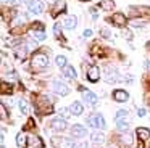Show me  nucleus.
Here are the masks:
<instances>
[{
    "label": "nucleus",
    "instance_id": "1",
    "mask_svg": "<svg viewBox=\"0 0 150 148\" xmlns=\"http://www.w3.org/2000/svg\"><path fill=\"white\" fill-rule=\"evenodd\" d=\"M31 64L36 69H44V68L49 66V56L44 53H36L33 56V60H31Z\"/></svg>",
    "mask_w": 150,
    "mask_h": 148
},
{
    "label": "nucleus",
    "instance_id": "2",
    "mask_svg": "<svg viewBox=\"0 0 150 148\" xmlns=\"http://www.w3.org/2000/svg\"><path fill=\"white\" fill-rule=\"evenodd\" d=\"M87 124L91 125V127H94V129H105V119H103V116L100 114V113H94L92 116H89L87 118Z\"/></svg>",
    "mask_w": 150,
    "mask_h": 148
},
{
    "label": "nucleus",
    "instance_id": "3",
    "mask_svg": "<svg viewBox=\"0 0 150 148\" xmlns=\"http://www.w3.org/2000/svg\"><path fill=\"white\" fill-rule=\"evenodd\" d=\"M52 145L55 148H74V142L71 138H63V137H53L52 138Z\"/></svg>",
    "mask_w": 150,
    "mask_h": 148
},
{
    "label": "nucleus",
    "instance_id": "4",
    "mask_svg": "<svg viewBox=\"0 0 150 148\" xmlns=\"http://www.w3.org/2000/svg\"><path fill=\"white\" fill-rule=\"evenodd\" d=\"M28 10L34 15H39V13L44 11V3L39 2V0H28Z\"/></svg>",
    "mask_w": 150,
    "mask_h": 148
},
{
    "label": "nucleus",
    "instance_id": "5",
    "mask_svg": "<svg viewBox=\"0 0 150 148\" xmlns=\"http://www.w3.org/2000/svg\"><path fill=\"white\" fill-rule=\"evenodd\" d=\"M52 87H53V90H55V93H58L60 97H66V95L69 93L68 85H65V84L60 82V80H53Z\"/></svg>",
    "mask_w": 150,
    "mask_h": 148
},
{
    "label": "nucleus",
    "instance_id": "6",
    "mask_svg": "<svg viewBox=\"0 0 150 148\" xmlns=\"http://www.w3.org/2000/svg\"><path fill=\"white\" fill-rule=\"evenodd\" d=\"M82 98L86 100V103H89V105H92V106H94L98 100L97 95H95L94 92H91V90H87V89H82Z\"/></svg>",
    "mask_w": 150,
    "mask_h": 148
},
{
    "label": "nucleus",
    "instance_id": "7",
    "mask_svg": "<svg viewBox=\"0 0 150 148\" xmlns=\"http://www.w3.org/2000/svg\"><path fill=\"white\" fill-rule=\"evenodd\" d=\"M98 77H100V69H98V66H91L87 69V79L91 80V82H97Z\"/></svg>",
    "mask_w": 150,
    "mask_h": 148
},
{
    "label": "nucleus",
    "instance_id": "8",
    "mask_svg": "<svg viewBox=\"0 0 150 148\" xmlns=\"http://www.w3.org/2000/svg\"><path fill=\"white\" fill-rule=\"evenodd\" d=\"M86 134H87V130H86V127H84V125H81V124H74L71 127V135H73V137L81 138V137H84Z\"/></svg>",
    "mask_w": 150,
    "mask_h": 148
},
{
    "label": "nucleus",
    "instance_id": "9",
    "mask_svg": "<svg viewBox=\"0 0 150 148\" xmlns=\"http://www.w3.org/2000/svg\"><path fill=\"white\" fill-rule=\"evenodd\" d=\"M113 98H115V101L124 103V101L129 100V93H127L126 90H115V92H113Z\"/></svg>",
    "mask_w": 150,
    "mask_h": 148
},
{
    "label": "nucleus",
    "instance_id": "10",
    "mask_svg": "<svg viewBox=\"0 0 150 148\" xmlns=\"http://www.w3.org/2000/svg\"><path fill=\"white\" fill-rule=\"evenodd\" d=\"M111 21H113V24L118 26V27H123V26H126V18H124L123 13H115V15L111 16Z\"/></svg>",
    "mask_w": 150,
    "mask_h": 148
},
{
    "label": "nucleus",
    "instance_id": "11",
    "mask_svg": "<svg viewBox=\"0 0 150 148\" xmlns=\"http://www.w3.org/2000/svg\"><path fill=\"white\" fill-rule=\"evenodd\" d=\"M36 27H37V29H33V31H31V34H33L34 37L37 39V40H44V39H45V32H44L42 24H40V23H37Z\"/></svg>",
    "mask_w": 150,
    "mask_h": 148
},
{
    "label": "nucleus",
    "instance_id": "12",
    "mask_svg": "<svg viewBox=\"0 0 150 148\" xmlns=\"http://www.w3.org/2000/svg\"><path fill=\"white\" fill-rule=\"evenodd\" d=\"M76 24H78V18H76V16H66L65 21H63V26H65L66 29H74Z\"/></svg>",
    "mask_w": 150,
    "mask_h": 148
},
{
    "label": "nucleus",
    "instance_id": "13",
    "mask_svg": "<svg viewBox=\"0 0 150 148\" xmlns=\"http://www.w3.org/2000/svg\"><path fill=\"white\" fill-rule=\"evenodd\" d=\"M69 109H71V113L74 116H79V114H82V111H84V106H82L81 101H73V105L69 106Z\"/></svg>",
    "mask_w": 150,
    "mask_h": 148
},
{
    "label": "nucleus",
    "instance_id": "14",
    "mask_svg": "<svg viewBox=\"0 0 150 148\" xmlns=\"http://www.w3.org/2000/svg\"><path fill=\"white\" fill-rule=\"evenodd\" d=\"M52 129L53 130H65L66 129V121L65 119H53L52 121Z\"/></svg>",
    "mask_w": 150,
    "mask_h": 148
},
{
    "label": "nucleus",
    "instance_id": "15",
    "mask_svg": "<svg viewBox=\"0 0 150 148\" xmlns=\"http://www.w3.org/2000/svg\"><path fill=\"white\" fill-rule=\"evenodd\" d=\"M137 137H139L142 142L150 140V130H149V129H145V127H139V129H137Z\"/></svg>",
    "mask_w": 150,
    "mask_h": 148
},
{
    "label": "nucleus",
    "instance_id": "16",
    "mask_svg": "<svg viewBox=\"0 0 150 148\" xmlns=\"http://www.w3.org/2000/svg\"><path fill=\"white\" fill-rule=\"evenodd\" d=\"M120 79L118 77V73H116V69H113V68H107V80L108 82H116V80Z\"/></svg>",
    "mask_w": 150,
    "mask_h": 148
},
{
    "label": "nucleus",
    "instance_id": "17",
    "mask_svg": "<svg viewBox=\"0 0 150 148\" xmlns=\"http://www.w3.org/2000/svg\"><path fill=\"white\" fill-rule=\"evenodd\" d=\"M91 138H92V142H94V143H97V145H100V143H103V142H105V135L102 134V132H98V130L92 132Z\"/></svg>",
    "mask_w": 150,
    "mask_h": 148
},
{
    "label": "nucleus",
    "instance_id": "18",
    "mask_svg": "<svg viewBox=\"0 0 150 148\" xmlns=\"http://www.w3.org/2000/svg\"><path fill=\"white\" fill-rule=\"evenodd\" d=\"M63 73H65V76L69 77V79H76V77H78V74H76L74 68L69 66V64H66V66L63 68Z\"/></svg>",
    "mask_w": 150,
    "mask_h": 148
},
{
    "label": "nucleus",
    "instance_id": "19",
    "mask_svg": "<svg viewBox=\"0 0 150 148\" xmlns=\"http://www.w3.org/2000/svg\"><path fill=\"white\" fill-rule=\"evenodd\" d=\"M116 127L120 129L121 132H127V129H129V122L124 121V119H116Z\"/></svg>",
    "mask_w": 150,
    "mask_h": 148
},
{
    "label": "nucleus",
    "instance_id": "20",
    "mask_svg": "<svg viewBox=\"0 0 150 148\" xmlns=\"http://www.w3.org/2000/svg\"><path fill=\"white\" fill-rule=\"evenodd\" d=\"M113 6H115L113 0H102V2H100V8L107 10V11H110V10L113 8Z\"/></svg>",
    "mask_w": 150,
    "mask_h": 148
},
{
    "label": "nucleus",
    "instance_id": "21",
    "mask_svg": "<svg viewBox=\"0 0 150 148\" xmlns=\"http://www.w3.org/2000/svg\"><path fill=\"white\" fill-rule=\"evenodd\" d=\"M121 142H123L124 145H132V135L127 134V132H126V134H123V135H121Z\"/></svg>",
    "mask_w": 150,
    "mask_h": 148
},
{
    "label": "nucleus",
    "instance_id": "22",
    "mask_svg": "<svg viewBox=\"0 0 150 148\" xmlns=\"http://www.w3.org/2000/svg\"><path fill=\"white\" fill-rule=\"evenodd\" d=\"M55 63H57L58 68H65L66 66V58L63 56V55H58V56L55 58Z\"/></svg>",
    "mask_w": 150,
    "mask_h": 148
},
{
    "label": "nucleus",
    "instance_id": "23",
    "mask_svg": "<svg viewBox=\"0 0 150 148\" xmlns=\"http://www.w3.org/2000/svg\"><path fill=\"white\" fill-rule=\"evenodd\" d=\"M29 143L33 145V148H34V145H36V148H42V142H40V138L36 137V135L29 138Z\"/></svg>",
    "mask_w": 150,
    "mask_h": 148
},
{
    "label": "nucleus",
    "instance_id": "24",
    "mask_svg": "<svg viewBox=\"0 0 150 148\" xmlns=\"http://www.w3.org/2000/svg\"><path fill=\"white\" fill-rule=\"evenodd\" d=\"M71 114L73 113H71L69 108H60V116H62V119H68Z\"/></svg>",
    "mask_w": 150,
    "mask_h": 148
},
{
    "label": "nucleus",
    "instance_id": "25",
    "mask_svg": "<svg viewBox=\"0 0 150 148\" xmlns=\"http://www.w3.org/2000/svg\"><path fill=\"white\" fill-rule=\"evenodd\" d=\"M18 108H20V111L23 113V114H26V113H28V105H26L24 100H20V101H18Z\"/></svg>",
    "mask_w": 150,
    "mask_h": 148
},
{
    "label": "nucleus",
    "instance_id": "26",
    "mask_svg": "<svg viewBox=\"0 0 150 148\" xmlns=\"http://www.w3.org/2000/svg\"><path fill=\"white\" fill-rule=\"evenodd\" d=\"M16 143L20 145V147H23V145L26 143V135H24V134H21V132H20V134L16 135Z\"/></svg>",
    "mask_w": 150,
    "mask_h": 148
},
{
    "label": "nucleus",
    "instance_id": "27",
    "mask_svg": "<svg viewBox=\"0 0 150 148\" xmlns=\"http://www.w3.org/2000/svg\"><path fill=\"white\" fill-rule=\"evenodd\" d=\"M26 51H28V48H26V47H23V48H16V58L23 60V58L26 56Z\"/></svg>",
    "mask_w": 150,
    "mask_h": 148
},
{
    "label": "nucleus",
    "instance_id": "28",
    "mask_svg": "<svg viewBox=\"0 0 150 148\" xmlns=\"http://www.w3.org/2000/svg\"><path fill=\"white\" fill-rule=\"evenodd\" d=\"M144 24H145L144 21H137V19H132V21H131V26H132V27H142Z\"/></svg>",
    "mask_w": 150,
    "mask_h": 148
},
{
    "label": "nucleus",
    "instance_id": "29",
    "mask_svg": "<svg viewBox=\"0 0 150 148\" xmlns=\"http://www.w3.org/2000/svg\"><path fill=\"white\" fill-rule=\"evenodd\" d=\"M124 116H127V111H126V109H120V111L116 113V119H123Z\"/></svg>",
    "mask_w": 150,
    "mask_h": 148
},
{
    "label": "nucleus",
    "instance_id": "30",
    "mask_svg": "<svg viewBox=\"0 0 150 148\" xmlns=\"http://www.w3.org/2000/svg\"><path fill=\"white\" fill-rule=\"evenodd\" d=\"M53 31H55V35H60V34H62V26H60V24H55Z\"/></svg>",
    "mask_w": 150,
    "mask_h": 148
},
{
    "label": "nucleus",
    "instance_id": "31",
    "mask_svg": "<svg viewBox=\"0 0 150 148\" xmlns=\"http://www.w3.org/2000/svg\"><path fill=\"white\" fill-rule=\"evenodd\" d=\"M91 35H92V31H91V29H86V31L82 32V37H91Z\"/></svg>",
    "mask_w": 150,
    "mask_h": 148
},
{
    "label": "nucleus",
    "instance_id": "32",
    "mask_svg": "<svg viewBox=\"0 0 150 148\" xmlns=\"http://www.w3.org/2000/svg\"><path fill=\"white\" fill-rule=\"evenodd\" d=\"M87 147H89V143H87V142H81V143H79L76 148H87Z\"/></svg>",
    "mask_w": 150,
    "mask_h": 148
},
{
    "label": "nucleus",
    "instance_id": "33",
    "mask_svg": "<svg viewBox=\"0 0 150 148\" xmlns=\"http://www.w3.org/2000/svg\"><path fill=\"white\" fill-rule=\"evenodd\" d=\"M4 3H10V5H15V3H18L20 0H2Z\"/></svg>",
    "mask_w": 150,
    "mask_h": 148
},
{
    "label": "nucleus",
    "instance_id": "34",
    "mask_svg": "<svg viewBox=\"0 0 150 148\" xmlns=\"http://www.w3.org/2000/svg\"><path fill=\"white\" fill-rule=\"evenodd\" d=\"M102 35H103V37H110V32H108L107 29H102Z\"/></svg>",
    "mask_w": 150,
    "mask_h": 148
},
{
    "label": "nucleus",
    "instance_id": "35",
    "mask_svg": "<svg viewBox=\"0 0 150 148\" xmlns=\"http://www.w3.org/2000/svg\"><path fill=\"white\" fill-rule=\"evenodd\" d=\"M5 118H7V113H5V108L2 106V119H5Z\"/></svg>",
    "mask_w": 150,
    "mask_h": 148
},
{
    "label": "nucleus",
    "instance_id": "36",
    "mask_svg": "<svg viewBox=\"0 0 150 148\" xmlns=\"http://www.w3.org/2000/svg\"><path fill=\"white\" fill-rule=\"evenodd\" d=\"M137 114H139V116H144V114H145V109H142V108H140L139 111H137Z\"/></svg>",
    "mask_w": 150,
    "mask_h": 148
},
{
    "label": "nucleus",
    "instance_id": "37",
    "mask_svg": "<svg viewBox=\"0 0 150 148\" xmlns=\"http://www.w3.org/2000/svg\"><path fill=\"white\" fill-rule=\"evenodd\" d=\"M145 68H147V69L150 71V61H147V63H145Z\"/></svg>",
    "mask_w": 150,
    "mask_h": 148
},
{
    "label": "nucleus",
    "instance_id": "38",
    "mask_svg": "<svg viewBox=\"0 0 150 148\" xmlns=\"http://www.w3.org/2000/svg\"><path fill=\"white\" fill-rule=\"evenodd\" d=\"M2 148H5V147H4V145H2Z\"/></svg>",
    "mask_w": 150,
    "mask_h": 148
},
{
    "label": "nucleus",
    "instance_id": "39",
    "mask_svg": "<svg viewBox=\"0 0 150 148\" xmlns=\"http://www.w3.org/2000/svg\"><path fill=\"white\" fill-rule=\"evenodd\" d=\"M86 2H89V0H86Z\"/></svg>",
    "mask_w": 150,
    "mask_h": 148
}]
</instances>
